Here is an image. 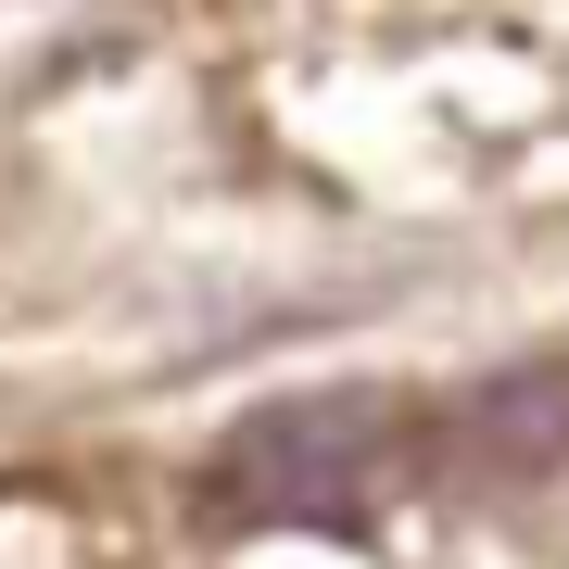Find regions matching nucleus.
Here are the masks:
<instances>
[{
    "mask_svg": "<svg viewBox=\"0 0 569 569\" xmlns=\"http://www.w3.org/2000/svg\"><path fill=\"white\" fill-rule=\"evenodd\" d=\"M406 468H418V418L392 392H291V406H253L216 443L203 519H228V531H367Z\"/></svg>",
    "mask_w": 569,
    "mask_h": 569,
    "instance_id": "nucleus-1",
    "label": "nucleus"
},
{
    "mask_svg": "<svg viewBox=\"0 0 569 569\" xmlns=\"http://www.w3.org/2000/svg\"><path fill=\"white\" fill-rule=\"evenodd\" d=\"M443 468L468 493H519L545 481V468H569V367H507V380H481L468 406L443 418Z\"/></svg>",
    "mask_w": 569,
    "mask_h": 569,
    "instance_id": "nucleus-2",
    "label": "nucleus"
}]
</instances>
